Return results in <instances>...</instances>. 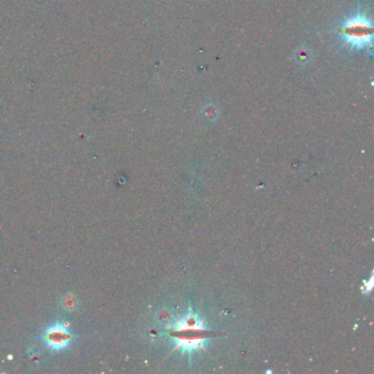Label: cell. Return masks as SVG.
<instances>
[{
	"instance_id": "cell-1",
	"label": "cell",
	"mask_w": 374,
	"mask_h": 374,
	"mask_svg": "<svg viewBox=\"0 0 374 374\" xmlns=\"http://www.w3.org/2000/svg\"><path fill=\"white\" fill-rule=\"evenodd\" d=\"M167 329L169 337L176 343L177 349L186 350L188 352L203 348L206 340L211 337V331L207 330L205 324L192 313L170 324Z\"/></svg>"
},
{
	"instance_id": "cell-4",
	"label": "cell",
	"mask_w": 374,
	"mask_h": 374,
	"mask_svg": "<svg viewBox=\"0 0 374 374\" xmlns=\"http://www.w3.org/2000/svg\"><path fill=\"white\" fill-rule=\"evenodd\" d=\"M312 58H313V54L310 49H307L306 46H301L299 49H296L294 54H293V59L296 61V64L299 65H306L309 64Z\"/></svg>"
},
{
	"instance_id": "cell-3",
	"label": "cell",
	"mask_w": 374,
	"mask_h": 374,
	"mask_svg": "<svg viewBox=\"0 0 374 374\" xmlns=\"http://www.w3.org/2000/svg\"><path fill=\"white\" fill-rule=\"evenodd\" d=\"M42 340L46 347L53 351H63L73 344L74 335L64 324L56 323L45 329L42 335Z\"/></svg>"
},
{
	"instance_id": "cell-2",
	"label": "cell",
	"mask_w": 374,
	"mask_h": 374,
	"mask_svg": "<svg viewBox=\"0 0 374 374\" xmlns=\"http://www.w3.org/2000/svg\"><path fill=\"white\" fill-rule=\"evenodd\" d=\"M373 22L369 17L364 16L358 8L357 13L345 19L336 33L345 45L356 51L367 50L373 43Z\"/></svg>"
},
{
	"instance_id": "cell-5",
	"label": "cell",
	"mask_w": 374,
	"mask_h": 374,
	"mask_svg": "<svg viewBox=\"0 0 374 374\" xmlns=\"http://www.w3.org/2000/svg\"><path fill=\"white\" fill-rule=\"evenodd\" d=\"M202 115L209 121H214L219 116V109L213 103H209L202 108Z\"/></svg>"
}]
</instances>
